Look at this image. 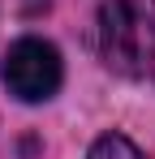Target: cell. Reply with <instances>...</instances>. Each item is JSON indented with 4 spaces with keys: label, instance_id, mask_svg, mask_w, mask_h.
<instances>
[{
    "label": "cell",
    "instance_id": "obj_1",
    "mask_svg": "<svg viewBox=\"0 0 155 159\" xmlns=\"http://www.w3.org/2000/svg\"><path fill=\"white\" fill-rule=\"evenodd\" d=\"M99 48L116 73H147L155 65V0H103Z\"/></svg>",
    "mask_w": 155,
    "mask_h": 159
},
{
    "label": "cell",
    "instance_id": "obj_2",
    "mask_svg": "<svg viewBox=\"0 0 155 159\" xmlns=\"http://www.w3.org/2000/svg\"><path fill=\"white\" fill-rule=\"evenodd\" d=\"M4 86L22 103H43L60 86V52L43 39H17L4 56Z\"/></svg>",
    "mask_w": 155,
    "mask_h": 159
},
{
    "label": "cell",
    "instance_id": "obj_3",
    "mask_svg": "<svg viewBox=\"0 0 155 159\" xmlns=\"http://www.w3.org/2000/svg\"><path fill=\"white\" fill-rule=\"evenodd\" d=\"M86 159H147V155H142L129 138H121V133H103L99 142L91 146V155H86Z\"/></svg>",
    "mask_w": 155,
    "mask_h": 159
}]
</instances>
